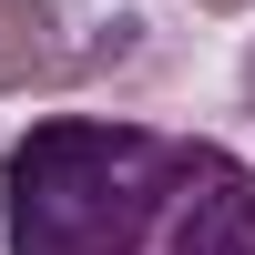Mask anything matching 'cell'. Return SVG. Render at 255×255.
Here are the masks:
<instances>
[{
    "label": "cell",
    "mask_w": 255,
    "mask_h": 255,
    "mask_svg": "<svg viewBox=\"0 0 255 255\" xmlns=\"http://www.w3.org/2000/svg\"><path fill=\"white\" fill-rule=\"evenodd\" d=\"M0 255H255V163L143 113H31L0 143Z\"/></svg>",
    "instance_id": "obj_1"
},
{
    "label": "cell",
    "mask_w": 255,
    "mask_h": 255,
    "mask_svg": "<svg viewBox=\"0 0 255 255\" xmlns=\"http://www.w3.org/2000/svg\"><path fill=\"white\" fill-rule=\"evenodd\" d=\"M61 72V0H0V92H41Z\"/></svg>",
    "instance_id": "obj_2"
},
{
    "label": "cell",
    "mask_w": 255,
    "mask_h": 255,
    "mask_svg": "<svg viewBox=\"0 0 255 255\" xmlns=\"http://www.w3.org/2000/svg\"><path fill=\"white\" fill-rule=\"evenodd\" d=\"M194 10H215V20H235V10H255V0H194Z\"/></svg>",
    "instance_id": "obj_3"
},
{
    "label": "cell",
    "mask_w": 255,
    "mask_h": 255,
    "mask_svg": "<svg viewBox=\"0 0 255 255\" xmlns=\"http://www.w3.org/2000/svg\"><path fill=\"white\" fill-rule=\"evenodd\" d=\"M245 123H255V41H245Z\"/></svg>",
    "instance_id": "obj_4"
}]
</instances>
